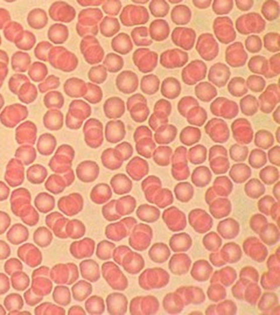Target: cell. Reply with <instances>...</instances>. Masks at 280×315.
<instances>
[{
  "label": "cell",
  "instance_id": "1",
  "mask_svg": "<svg viewBox=\"0 0 280 315\" xmlns=\"http://www.w3.org/2000/svg\"><path fill=\"white\" fill-rule=\"evenodd\" d=\"M236 28L242 35L259 34L265 28L266 22L257 13H249L239 17L235 23Z\"/></svg>",
  "mask_w": 280,
  "mask_h": 315
},
{
  "label": "cell",
  "instance_id": "2",
  "mask_svg": "<svg viewBox=\"0 0 280 315\" xmlns=\"http://www.w3.org/2000/svg\"><path fill=\"white\" fill-rule=\"evenodd\" d=\"M213 29L215 35L222 43L228 44L233 42L237 37L236 31L231 19L228 17H220L215 19Z\"/></svg>",
  "mask_w": 280,
  "mask_h": 315
},
{
  "label": "cell",
  "instance_id": "3",
  "mask_svg": "<svg viewBox=\"0 0 280 315\" xmlns=\"http://www.w3.org/2000/svg\"><path fill=\"white\" fill-rule=\"evenodd\" d=\"M219 45L212 34H202L196 44V50L202 58L206 61H212L219 53Z\"/></svg>",
  "mask_w": 280,
  "mask_h": 315
},
{
  "label": "cell",
  "instance_id": "4",
  "mask_svg": "<svg viewBox=\"0 0 280 315\" xmlns=\"http://www.w3.org/2000/svg\"><path fill=\"white\" fill-rule=\"evenodd\" d=\"M187 152L186 147L180 146L177 148L172 159V175L177 181L187 179L190 175Z\"/></svg>",
  "mask_w": 280,
  "mask_h": 315
},
{
  "label": "cell",
  "instance_id": "5",
  "mask_svg": "<svg viewBox=\"0 0 280 315\" xmlns=\"http://www.w3.org/2000/svg\"><path fill=\"white\" fill-rule=\"evenodd\" d=\"M207 73L205 63L200 60L191 61L182 70V79L185 84L193 86L205 79Z\"/></svg>",
  "mask_w": 280,
  "mask_h": 315
},
{
  "label": "cell",
  "instance_id": "6",
  "mask_svg": "<svg viewBox=\"0 0 280 315\" xmlns=\"http://www.w3.org/2000/svg\"><path fill=\"white\" fill-rule=\"evenodd\" d=\"M209 108L216 116L227 119L236 117L239 112L237 102L224 97L216 99L212 103Z\"/></svg>",
  "mask_w": 280,
  "mask_h": 315
},
{
  "label": "cell",
  "instance_id": "7",
  "mask_svg": "<svg viewBox=\"0 0 280 315\" xmlns=\"http://www.w3.org/2000/svg\"><path fill=\"white\" fill-rule=\"evenodd\" d=\"M206 133L215 143L224 144L230 137V132L226 122L221 118H213L205 127Z\"/></svg>",
  "mask_w": 280,
  "mask_h": 315
},
{
  "label": "cell",
  "instance_id": "8",
  "mask_svg": "<svg viewBox=\"0 0 280 315\" xmlns=\"http://www.w3.org/2000/svg\"><path fill=\"white\" fill-rule=\"evenodd\" d=\"M235 141L241 145L249 144L253 138V132L249 120L242 118L234 121L231 125Z\"/></svg>",
  "mask_w": 280,
  "mask_h": 315
},
{
  "label": "cell",
  "instance_id": "9",
  "mask_svg": "<svg viewBox=\"0 0 280 315\" xmlns=\"http://www.w3.org/2000/svg\"><path fill=\"white\" fill-rule=\"evenodd\" d=\"M260 110L264 113H270L279 102V85L273 83L266 88L259 96Z\"/></svg>",
  "mask_w": 280,
  "mask_h": 315
},
{
  "label": "cell",
  "instance_id": "10",
  "mask_svg": "<svg viewBox=\"0 0 280 315\" xmlns=\"http://www.w3.org/2000/svg\"><path fill=\"white\" fill-rule=\"evenodd\" d=\"M248 59L243 43L235 42L229 46L226 51V61L232 68L244 67Z\"/></svg>",
  "mask_w": 280,
  "mask_h": 315
},
{
  "label": "cell",
  "instance_id": "11",
  "mask_svg": "<svg viewBox=\"0 0 280 315\" xmlns=\"http://www.w3.org/2000/svg\"><path fill=\"white\" fill-rule=\"evenodd\" d=\"M196 37L193 29L186 27L176 28L171 35L172 40L175 44L186 50H190L193 48Z\"/></svg>",
  "mask_w": 280,
  "mask_h": 315
},
{
  "label": "cell",
  "instance_id": "12",
  "mask_svg": "<svg viewBox=\"0 0 280 315\" xmlns=\"http://www.w3.org/2000/svg\"><path fill=\"white\" fill-rule=\"evenodd\" d=\"M189 60L188 54L180 49H170L162 54L161 62L168 69L180 68L185 66Z\"/></svg>",
  "mask_w": 280,
  "mask_h": 315
},
{
  "label": "cell",
  "instance_id": "13",
  "mask_svg": "<svg viewBox=\"0 0 280 315\" xmlns=\"http://www.w3.org/2000/svg\"><path fill=\"white\" fill-rule=\"evenodd\" d=\"M231 75L230 69L226 64L218 62L209 69L208 80L216 86L221 88L227 85Z\"/></svg>",
  "mask_w": 280,
  "mask_h": 315
},
{
  "label": "cell",
  "instance_id": "14",
  "mask_svg": "<svg viewBox=\"0 0 280 315\" xmlns=\"http://www.w3.org/2000/svg\"><path fill=\"white\" fill-rule=\"evenodd\" d=\"M171 18L175 24L185 25L190 22L192 18V11L186 5H177L172 10Z\"/></svg>",
  "mask_w": 280,
  "mask_h": 315
},
{
  "label": "cell",
  "instance_id": "15",
  "mask_svg": "<svg viewBox=\"0 0 280 315\" xmlns=\"http://www.w3.org/2000/svg\"><path fill=\"white\" fill-rule=\"evenodd\" d=\"M181 85L180 81L174 77L165 79L162 86V94L164 97L169 99H175L180 95Z\"/></svg>",
  "mask_w": 280,
  "mask_h": 315
},
{
  "label": "cell",
  "instance_id": "16",
  "mask_svg": "<svg viewBox=\"0 0 280 315\" xmlns=\"http://www.w3.org/2000/svg\"><path fill=\"white\" fill-rule=\"evenodd\" d=\"M248 67L252 73L263 75L268 79L269 73V66L266 57L261 55L254 56L251 57Z\"/></svg>",
  "mask_w": 280,
  "mask_h": 315
},
{
  "label": "cell",
  "instance_id": "17",
  "mask_svg": "<svg viewBox=\"0 0 280 315\" xmlns=\"http://www.w3.org/2000/svg\"><path fill=\"white\" fill-rule=\"evenodd\" d=\"M196 97L202 102H209L213 100L218 93L217 89L208 82L199 83L195 87Z\"/></svg>",
  "mask_w": 280,
  "mask_h": 315
},
{
  "label": "cell",
  "instance_id": "18",
  "mask_svg": "<svg viewBox=\"0 0 280 315\" xmlns=\"http://www.w3.org/2000/svg\"><path fill=\"white\" fill-rule=\"evenodd\" d=\"M252 174L250 167L244 163L234 164L229 173L233 181L237 183L245 182Z\"/></svg>",
  "mask_w": 280,
  "mask_h": 315
},
{
  "label": "cell",
  "instance_id": "19",
  "mask_svg": "<svg viewBox=\"0 0 280 315\" xmlns=\"http://www.w3.org/2000/svg\"><path fill=\"white\" fill-rule=\"evenodd\" d=\"M212 177V173L207 167L200 166L194 169L191 179L197 187H203L211 182Z\"/></svg>",
  "mask_w": 280,
  "mask_h": 315
},
{
  "label": "cell",
  "instance_id": "20",
  "mask_svg": "<svg viewBox=\"0 0 280 315\" xmlns=\"http://www.w3.org/2000/svg\"><path fill=\"white\" fill-rule=\"evenodd\" d=\"M186 118L190 124L201 127L207 119V114L204 108L195 106L188 111Z\"/></svg>",
  "mask_w": 280,
  "mask_h": 315
},
{
  "label": "cell",
  "instance_id": "21",
  "mask_svg": "<svg viewBox=\"0 0 280 315\" xmlns=\"http://www.w3.org/2000/svg\"><path fill=\"white\" fill-rule=\"evenodd\" d=\"M201 137V133L199 128L187 127L181 131L180 139L183 144L190 146L198 143Z\"/></svg>",
  "mask_w": 280,
  "mask_h": 315
},
{
  "label": "cell",
  "instance_id": "22",
  "mask_svg": "<svg viewBox=\"0 0 280 315\" xmlns=\"http://www.w3.org/2000/svg\"><path fill=\"white\" fill-rule=\"evenodd\" d=\"M240 106L242 113L246 116H252L258 112L259 103L254 96L248 95L241 99Z\"/></svg>",
  "mask_w": 280,
  "mask_h": 315
},
{
  "label": "cell",
  "instance_id": "23",
  "mask_svg": "<svg viewBox=\"0 0 280 315\" xmlns=\"http://www.w3.org/2000/svg\"><path fill=\"white\" fill-rule=\"evenodd\" d=\"M228 91L234 97H242L248 92L245 80L243 77H234L228 83Z\"/></svg>",
  "mask_w": 280,
  "mask_h": 315
},
{
  "label": "cell",
  "instance_id": "24",
  "mask_svg": "<svg viewBox=\"0 0 280 315\" xmlns=\"http://www.w3.org/2000/svg\"><path fill=\"white\" fill-rule=\"evenodd\" d=\"M187 156L191 163L194 165L202 164L206 160V148L201 145H196L189 149Z\"/></svg>",
  "mask_w": 280,
  "mask_h": 315
},
{
  "label": "cell",
  "instance_id": "25",
  "mask_svg": "<svg viewBox=\"0 0 280 315\" xmlns=\"http://www.w3.org/2000/svg\"><path fill=\"white\" fill-rule=\"evenodd\" d=\"M254 144L260 149L268 150L274 144V138L270 132L260 130L255 135Z\"/></svg>",
  "mask_w": 280,
  "mask_h": 315
},
{
  "label": "cell",
  "instance_id": "26",
  "mask_svg": "<svg viewBox=\"0 0 280 315\" xmlns=\"http://www.w3.org/2000/svg\"><path fill=\"white\" fill-rule=\"evenodd\" d=\"M177 134V128L173 125L162 127V130L155 135V137L161 136L156 139L157 142L160 144H169L174 141Z\"/></svg>",
  "mask_w": 280,
  "mask_h": 315
},
{
  "label": "cell",
  "instance_id": "27",
  "mask_svg": "<svg viewBox=\"0 0 280 315\" xmlns=\"http://www.w3.org/2000/svg\"><path fill=\"white\" fill-rule=\"evenodd\" d=\"M209 166L216 175L224 174L230 169V163L227 157L218 156L209 160Z\"/></svg>",
  "mask_w": 280,
  "mask_h": 315
},
{
  "label": "cell",
  "instance_id": "28",
  "mask_svg": "<svg viewBox=\"0 0 280 315\" xmlns=\"http://www.w3.org/2000/svg\"><path fill=\"white\" fill-rule=\"evenodd\" d=\"M261 12L264 17L268 21L275 20L279 17V5L277 2L266 1L262 8Z\"/></svg>",
  "mask_w": 280,
  "mask_h": 315
},
{
  "label": "cell",
  "instance_id": "29",
  "mask_svg": "<svg viewBox=\"0 0 280 315\" xmlns=\"http://www.w3.org/2000/svg\"><path fill=\"white\" fill-rule=\"evenodd\" d=\"M259 177L265 184L271 185L275 183L279 179V171L275 166H266L260 170Z\"/></svg>",
  "mask_w": 280,
  "mask_h": 315
},
{
  "label": "cell",
  "instance_id": "30",
  "mask_svg": "<svg viewBox=\"0 0 280 315\" xmlns=\"http://www.w3.org/2000/svg\"><path fill=\"white\" fill-rule=\"evenodd\" d=\"M249 163L254 169H258L262 168L267 163L266 153L260 149L253 150L250 153Z\"/></svg>",
  "mask_w": 280,
  "mask_h": 315
},
{
  "label": "cell",
  "instance_id": "31",
  "mask_svg": "<svg viewBox=\"0 0 280 315\" xmlns=\"http://www.w3.org/2000/svg\"><path fill=\"white\" fill-rule=\"evenodd\" d=\"M230 156L234 161L243 162L245 161L249 154V148L244 145L234 144L230 150Z\"/></svg>",
  "mask_w": 280,
  "mask_h": 315
},
{
  "label": "cell",
  "instance_id": "32",
  "mask_svg": "<svg viewBox=\"0 0 280 315\" xmlns=\"http://www.w3.org/2000/svg\"><path fill=\"white\" fill-rule=\"evenodd\" d=\"M264 46L266 50L272 53L279 51V34L277 33H269L264 37Z\"/></svg>",
  "mask_w": 280,
  "mask_h": 315
},
{
  "label": "cell",
  "instance_id": "33",
  "mask_svg": "<svg viewBox=\"0 0 280 315\" xmlns=\"http://www.w3.org/2000/svg\"><path fill=\"white\" fill-rule=\"evenodd\" d=\"M246 84L251 91L259 93L263 91L266 86V82L262 77L253 75L248 77Z\"/></svg>",
  "mask_w": 280,
  "mask_h": 315
},
{
  "label": "cell",
  "instance_id": "34",
  "mask_svg": "<svg viewBox=\"0 0 280 315\" xmlns=\"http://www.w3.org/2000/svg\"><path fill=\"white\" fill-rule=\"evenodd\" d=\"M234 2L231 0H215L213 2V10L218 15L230 14L233 9Z\"/></svg>",
  "mask_w": 280,
  "mask_h": 315
},
{
  "label": "cell",
  "instance_id": "35",
  "mask_svg": "<svg viewBox=\"0 0 280 315\" xmlns=\"http://www.w3.org/2000/svg\"><path fill=\"white\" fill-rule=\"evenodd\" d=\"M198 105H199V102L194 98L191 96H187L182 98L178 103V111L183 117L186 118V114L190 109Z\"/></svg>",
  "mask_w": 280,
  "mask_h": 315
},
{
  "label": "cell",
  "instance_id": "36",
  "mask_svg": "<svg viewBox=\"0 0 280 315\" xmlns=\"http://www.w3.org/2000/svg\"><path fill=\"white\" fill-rule=\"evenodd\" d=\"M246 49L251 53H257L262 48V41L257 35L247 37L245 42Z\"/></svg>",
  "mask_w": 280,
  "mask_h": 315
},
{
  "label": "cell",
  "instance_id": "37",
  "mask_svg": "<svg viewBox=\"0 0 280 315\" xmlns=\"http://www.w3.org/2000/svg\"><path fill=\"white\" fill-rule=\"evenodd\" d=\"M157 151L161 154H157V158L155 161L157 164L162 166H167L170 163V156L173 150L169 147H160Z\"/></svg>",
  "mask_w": 280,
  "mask_h": 315
},
{
  "label": "cell",
  "instance_id": "38",
  "mask_svg": "<svg viewBox=\"0 0 280 315\" xmlns=\"http://www.w3.org/2000/svg\"><path fill=\"white\" fill-rule=\"evenodd\" d=\"M270 67L268 79L273 78L279 74V53L273 55L269 60Z\"/></svg>",
  "mask_w": 280,
  "mask_h": 315
},
{
  "label": "cell",
  "instance_id": "39",
  "mask_svg": "<svg viewBox=\"0 0 280 315\" xmlns=\"http://www.w3.org/2000/svg\"><path fill=\"white\" fill-rule=\"evenodd\" d=\"M156 5V10L154 11V16L158 17H164L166 16L169 12L170 6L169 4L164 1L154 2Z\"/></svg>",
  "mask_w": 280,
  "mask_h": 315
},
{
  "label": "cell",
  "instance_id": "40",
  "mask_svg": "<svg viewBox=\"0 0 280 315\" xmlns=\"http://www.w3.org/2000/svg\"><path fill=\"white\" fill-rule=\"evenodd\" d=\"M279 152V146L277 145L272 148L268 153V156L270 162L278 167L280 165Z\"/></svg>",
  "mask_w": 280,
  "mask_h": 315
},
{
  "label": "cell",
  "instance_id": "41",
  "mask_svg": "<svg viewBox=\"0 0 280 315\" xmlns=\"http://www.w3.org/2000/svg\"><path fill=\"white\" fill-rule=\"evenodd\" d=\"M219 156L228 157L227 150L221 145H215L209 150V160Z\"/></svg>",
  "mask_w": 280,
  "mask_h": 315
},
{
  "label": "cell",
  "instance_id": "42",
  "mask_svg": "<svg viewBox=\"0 0 280 315\" xmlns=\"http://www.w3.org/2000/svg\"><path fill=\"white\" fill-rule=\"evenodd\" d=\"M235 3L236 4L238 9L244 12L249 11L253 7L254 4V2L252 0L235 1Z\"/></svg>",
  "mask_w": 280,
  "mask_h": 315
},
{
  "label": "cell",
  "instance_id": "43",
  "mask_svg": "<svg viewBox=\"0 0 280 315\" xmlns=\"http://www.w3.org/2000/svg\"><path fill=\"white\" fill-rule=\"evenodd\" d=\"M212 1L208 0V1H192V3L194 4L195 7L199 9H206L209 7Z\"/></svg>",
  "mask_w": 280,
  "mask_h": 315
},
{
  "label": "cell",
  "instance_id": "44",
  "mask_svg": "<svg viewBox=\"0 0 280 315\" xmlns=\"http://www.w3.org/2000/svg\"><path fill=\"white\" fill-rule=\"evenodd\" d=\"M272 116L276 123L279 124V106L277 107L275 111L273 113Z\"/></svg>",
  "mask_w": 280,
  "mask_h": 315
},
{
  "label": "cell",
  "instance_id": "45",
  "mask_svg": "<svg viewBox=\"0 0 280 315\" xmlns=\"http://www.w3.org/2000/svg\"><path fill=\"white\" fill-rule=\"evenodd\" d=\"M276 139L277 142L279 143V127L278 128L277 130L276 133Z\"/></svg>",
  "mask_w": 280,
  "mask_h": 315
},
{
  "label": "cell",
  "instance_id": "46",
  "mask_svg": "<svg viewBox=\"0 0 280 315\" xmlns=\"http://www.w3.org/2000/svg\"><path fill=\"white\" fill-rule=\"evenodd\" d=\"M182 0H181V1H169V3H170L171 4H179L180 3H182Z\"/></svg>",
  "mask_w": 280,
  "mask_h": 315
}]
</instances>
